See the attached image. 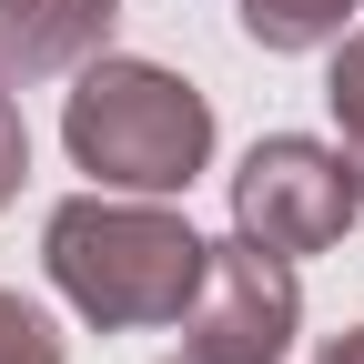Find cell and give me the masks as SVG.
Instances as JSON below:
<instances>
[{
	"label": "cell",
	"mask_w": 364,
	"mask_h": 364,
	"mask_svg": "<svg viewBox=\"0 0 364 364\" xmlns=\"http://www.w3.org/2000/svg\"><path fill=\"white\" fill-rule=\"evenodd\" d=\"M203 263H213V243L162 193H102L91 182V193L51 203V223H41V273L91 334L182 324L203 294Z\"/></svg>",
	"instance_id": "1"
},
{
	"label": "cell",
	"mask_w": 364,
	"mask_h": 364,
	"mask_svg": "<svg viewBox=\"0 0 364 364\" xmlns=\"http://www.w3.org/2000/svg\"><path fill=\"white\" fill-rule=\"evenodd\" d=\"M0 364H71L61 334H51V314L21 304V294H0Z\"/></svg>",
	"instance_id": "8"
},
{
	"label": "cell",
	"mask_w": 364,
	"mask_h": 364,
	"mask_svg": "<svg viewBox=\"0 0 364 364\" xmlns=\"http://www.w3.org/2000/svg\"><path fill=\"white\" fill-rule=\"evenodd\" d=\"M172 364H213V354H193V344H182V354H172Z\"/></svg>",
	"instance_id": "11"
},
{
	"label": "cell",
	"mask_w": 364,
	"mask_h": 364,
	"mask_svg": "<svg viewBox=\"0 0 364 364\" xmlns=\"http://www.w3.org/2000/svg\"><path fill=\"white\" fill-rule=\"evenodd\" d=\"M364 223V172L344 142H314V132H263V142L233 162V233L263 253H334Z\"/></svg>",
	"instance_id": "3"
},
{
	"label": "cell",
	"mask_w": 364,
	"mask_h": 364,
	"mask_svg": "<svg viewBox=\"0 0 364 364\" xmlns=\"http://www.w3.org/2000/svg\"><path fill=\"white\" fill-rule=\"evenodd\" d=\"M314 364H364V324H344V334H324V344H314Z\"/></svg>",
	"instance_id": "10"
},
{
	"label": "cell",
	"mask_w": 364,
	"mask_h": 364,
	"mask_svg": "<svg viewBox=\"0 0 364 364\" xmlns=\"http://www.w3.org/2000/svg\"><path fill=\"white\" fill-rule=\"evenodd\" d=\"M122 0H0V81H61L112 51Z\"/></svg>",
	"instance_id": "5"
},
{
	"label": "cell",
	"mask_w": 364,
	"mask_h": 364,
	"mask_svg": "<svg viewBox=\"0 0 364 364\" xmlns=\"http://www.w3.org/2000/svg\"><path fill=\"white\" fill-rule=\"evenodd\" d=\"M21 172H31V132H21V102H11V81H0V213L21 203Z\"/></svg>",
	"instance_id": "9"
},
{
	"label": "cell",
	"mask_w": 364,
	"mask_h": 364,
	"mask_svg": "<svg viewBox=\"0 0 364 364\" xmlns=\"http://www.w3.org/2000/svg\"><path fill=\"white\" fill-rule=\"evenodd\" d=\"M253 51H334V41L364 21V0H233Z\"/></svg>",
	"instance_id": "6"
},
{
	"label": "cell",
	"mask_w": 364,
	"mask_h": 364,
	"mask_svg": "<svg viewBox=\"0 0 364 364\" xmlns=\"http://www.w3.org/2000/svg\"><path fill=\"white\" fill-rule=\"evenodd\" d=\"M304 334V284H294V263L284 253H263V243H213L203 263V294L193 314H182V344L213 354V364H284Z\"/></svg>",
	"instance_id": "4"
},
{
	"label": "cell",
	"mask_w": 364,
	"mask_h": 364,
	"mask_svg": "<svg viewBox=\"0 0 364 364\" xmlns=\"http://www.w3.org/2000/svg\"><path fill=\"white\" fill-rule=\"evenodd\" d=\"M324 112H334V142L354 152V172H364V21L334 41V71H324Z\"/></svg>",
	"instance_id": "7"
},
{
	"label": "cell",
	"mask_w": 364,
	"mask_h": 364,
	"mask_svg": "<svg viewBox=\"0 0 364 364\" xmlns=\"http://www.w3.org/2000/svg\"><path fill=\"white\" fill-rule=\"evenodd\" d=\"M61 152L102 193H162L172 203L213 172V102L172 61L91 51L71 71V102H61Z\"/></svg>",
	"instance_id": "2"
}]
</instances>
